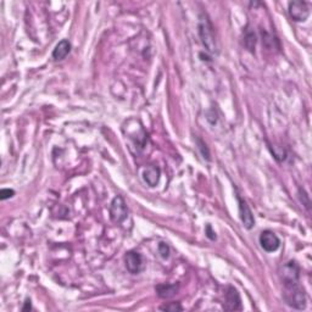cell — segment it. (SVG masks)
<instances>
[{
    "label": "cell",
    "mask_w": 312,
    "mask_h": 312,
    "mask_svg": "<svg viewBox=\"0 0 312 312\" xmlns=\"http://www.w3.org/2000/svg\"><path fill=\"white\" fill-rule=\"evenodd\" d=\"M198 32L199 37H200L201 39V43H203L204 47L206 48V50L212 52V54L217 52V43H216L215 30H213L212 23L208 20L206 14H201L200 17H199Z\"/></svg>",
    "instance_id": "cell-1"
},
{
    "label": "cell",
    "mask_w": 312,
    "mask_h": 312,
    "mask_svg": "<svg viewBox=\"0 0 312 312\" xmlns=\"http://www.w3.org/2000/svg\"><path fill=\"white\" fill-rule=\"evenodd\" d=\"M283 297H284L285 302L293 309L304 310L306 307V294H305L304 288L300 284L285 287Z\"/></svg>",
    "instance_id": "cell-2"
},
{
    "label": "cell",
    "mask_w": 312,
    "mask_h": 312,
    "mask_svg": "<svg viewBox=\"0 0 312 312\" xmlns=\"http://www.w3.org/2000/svg\"><path fill=\"white\" fill-rule=\"evenodd\" d=\"M279 278L284 288L299 284L300 267L297 263L295 261H288L284 265H282L279 270Z\"/></svg>",
    "instance_id": "cell-3"
},
{
    "label": "cell",
    "mask_w": 312,
    "mask_h": 312,
    "mask_svg": "<svg viewBox=\"0 0 312 312\" xmlns=\"http://www.w3.org/2000/svg\"><path fill=\"white\" fill-rule=\"evenodd\" d=\"M127 216H128V208H127L126 201L122 196H115L111 206H110V217H111L112 222L120 225L126 220Z\"/></svg>",
    "instance_id": "cell-4"
},
{
    "label": "cell",
    "mask_w": 312,
    "mask_h": 312,
    "mask_svg": "<svg viewBox=\"0 0 312 312\" xmlns=\"http://www.w3.org/2000/svg\"><path fill=\"white\" fill-rule=\"evenodd\" d=\"M124 265H126L127 271L132 275H138L143 272L145 268V262L143 260V256L136 251H129L124 256Z\"/></svg>",
    "instance_id": "cell-5"
},
{
    "label": "cell",
    "mask_w": 312,
    "mask_h": 312,
    "mask_svg": "<svg viewBox=\"0 0 312 312\" xmlns=\"http://www.w3.org/2000/svg\"><path fill=\"white\" fill-rule=\"evenodd\" d=\"M289 16L295 22H304L310 16V9L305 1H290L288 6Z\"/></svg>",
    "instance_id": "cell-6"
},
{
    "label": "cell",
    "mask_w": 312,
    "mask_h": 312,
    "mask_svg": "<svg viewBox=\"0 0 312 312\" xmlns=\"http://www.w3.org/2000/svg\"><path fill=\"white\" fill-rule=\"evenodd\" d=\"M260 244L267 253H275L280 246V241L276 233L272 230H263L260 234Z\"/></svg>",
    "instance_id": "cell-7"
},
{
    "label": "cell",
    "mask_w": 312,
    "mask_h": 312,
    "mask_svg": "<svg viewBox=\"0 0 312 312\" xmlns=\"http://www.w3.org/2000/svg\"><path fill=\"white\" fill-rule=\"evenodd\" d=\"M237 199H238L239 215H241V220L243 222V225L246 229H251L255 225V218H254L253 212H251L250 208H249V205L244 199H242L239 195H237Z\"/></svg>",
    "instance_id": "cell-8"
},
{
    "label": "cell",
    "mask_w": 312,
    "mask_h": 312,
    "mask_svg": "<svg viewBox=\"0 0 312 312\" xmlns=\"http://www.w3.org/2000/svg\"><path fill=\"white\" fill-rule=\"evenodd\" d=\"M225 310L228 311H241L242 310V299L237 289L229 287L225 292Z\"/></svg>",
    "instance_id": "cell-9"
},
{
    "label": "cell",
    "mask_w": 312,
    "mask_h": 312,
    "mask_svg": "<svg viewBox=\"0 0 312 312\" xmlns=\"http://www.w3.org/2000/svg\"><path fill=\"white\" fill-rule=\"evenodd\" d=\"M160 177H161V171H160L159 167L149 166L144 170L143 178L149 187L157 186L160 182Z\"/></svg>",
    "instance_id": "cell-10"
},
{
    "label": "cell",
    "mask_w": 312,
    "mask_h": 312,
    "mask_svg": "<svg viewBox=\"0 0 312 312\" xmlns=\"http://www.w3.org/2000/svg\"><path fill=\"white\" fill-rule=\"evenodd\" d=\"M178 284H159L155 288L156 293L161 299H170L178 293Z\"/></svg>",
    "instance_id": "cell-11"
},
{
    "label": "cell",
    "mask_w": 312,
    "mask_h": 312,
    "mask_svg": "<svg viewBox=\"0 0 312 312\" xmlns=\"http://www.w3.org/2000/svg\"><path fill=\"white\" fill-rule=\"evenodd\" d=\"M69 50H71V44H69V40H61V42H59V44L55 47V49L52 50V59L56 60V61L64 60L65 57L69 55Z\"/></svg>",
    "instance_id": "cell-12"
},
{
    "label": "cell",
    "mask_w": 312,
    "mask_h": 312,
    "mask_svg": "<svg viewBox=\"0 0 312 312\" xmlns=\"http://www.w3.org/2000/svg\"><path fill=\"white\" fill-rule=\"evenodd\" d=\"M244 44H245V48L250 52H254L255 50V45H256V35L255 33L251 32V31H248L244 37Z\"/></svg>",
    "instance_id": "cell-13"
},
{
    "label": "cell",
    "mask_w": 312,
    "mask_h": 312,
    "mask_svg": "<svg viewBox=\"0 0 312 312\" xmlns=\"http://www.w3.org/2000/svg\"><path fill=\"white\" fill-rule=\"evenodd\" d=\"M196 143H198V148L199 150H200L201 155H203L204 159H206L208 161H210L211 157H210V151H208V146H206V144L204 143L203 140H201L200 138H196Z\"/></svg>",
    "instance_id": "cell-14"
},
{
    "label": "cell",
    "mask_w": 312,
    "mask_h": 312,
    "mask_svg": "<svg viewBox=\"0 0 312 312\" xmlns=\"http://www.w3.org/2000/svg\"><path fill=\"white\" fill-rule=\"evenodd\" d=\"M160 310H162V311L176 312V311H182V310H183V307L179 305V302H172V304L164 305V306L160 307Z\"/></svg>",
    "instance_id": "cell-15"
},
{
    "label": "cell",
    "mask_w": 312,
    "mask_h": 312,
    "mask_svg": "<svg viewBox=\"0 0 312 312\" xmlns=\"http://www.w3.org/2000/svg\"><path fill=\"white\" fill-rule=\"evenodd\" d=\"M159 253L161 255L162 259H169L170 256V248L166 243H160L159 244Z\"/></svg>",
    "instance_id": "cell-16"
},
{
    "label": "cell",
    "mask_w": 312,
    "mask_h": 312,
    "mask_svg": "<svg viewBox=\"0 0 312 312\" xmlns=\"http://www.w3.org/2000/svg\"><path fill=\"white\" fill-rule=\"evenodd\" d=\"M15 195V191L13 189H1L0 191V199L1 200H6V199H10Z\"/></svg>",
    "instance_id": "cell-17"
},
{
    "label": "cell",
    "mask_w": 312,
    "mask_h": 312,
    "mask_svg": "<svg viewBox=\"0 0 312 312\" xmlns=\"http://www.w3.org/2000/svg\"><path fill=\"white\" fill-rule=\"evenodd\" d=\"M205 232H206V237H208V239H211V241H215V239H216V233L213 232L212 227H211L210 225H206Z\"/></svg>",
    "instance_id": "cell-18"
},
{
    "label": "cell",
    "mask_w": 312,
    "mask_h": 312,
    "mask_svg": "<svg viewBox=\"0 0 312 312\" xmlns=\"http://www.w3.org/2000/svg\"><path fill=\"white\" fill-rule=\"evenodd\" d=\"M32 309V305H31V300H26L25 302V306L22 307V311H30V310Z\"/></svg>",
    "instance_id": "cell-19"
}]
</instances>
